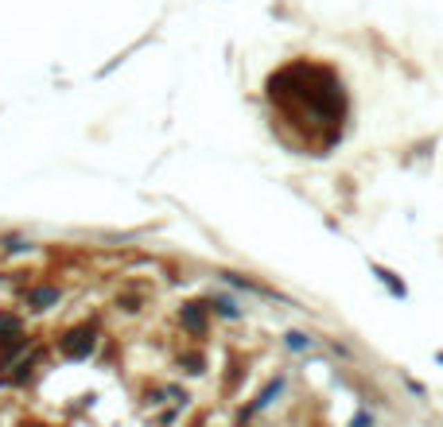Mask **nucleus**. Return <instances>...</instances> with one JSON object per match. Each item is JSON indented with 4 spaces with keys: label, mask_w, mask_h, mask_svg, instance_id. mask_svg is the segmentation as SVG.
I'll return each instance as SVG.
<instances>
[{
    "label": "nucleus",
    "mask_w": 443,
    "mask_h": 427,
    "mask_svg": "<svg viewBox=\"0 0 443 427\" xmlns=\"http://www.w3.org/2000/svg\"><path fill=\"white\" fill-rule=\"evenodd\" d=\"M94 346H98V334H94L89 327H74V330H67V334L59 338L62 358H70V361L89 358V354H94Z\"/></svg>",
    "instance_id": "f257e3e1"
},
{
    "label": "nucleus",
    "mask_w": 443,
    "mask_h": 427,
    "mask_svg": "<svg viewBox=\"0 0 443 427\" xmlns=\"http://www.w3.org/2000/svg\"><path fill=\"white\" fill-rule=\"evenodd\" d=\"M24 342V327L16 315H0V346H20Z\"/></svg>",
    "instance_id": "f03ea898"
},
{
    "label": "nucleus",
    "mask_w": 443,
    "mask_h": 427,
    "mask_svg": "<svg viewBox=\"0 0 443 427\" xmlns=\"http://www.w3.org/2000/svg\"><path fill=\"white\" fill-rule=\"evenodd\" d=\"M183 327L195 330V334L207 327V315H202V307H198V303H187V307H183Z\"/></svg>",
    "instance_id": "7ed1b4c3"
},
{
    "label": "nucleus",
    "mask_w": 443,
    "mask_h": 427,
    "mask_svg": "<svg viewBox=\"0 0 443 427\" xmlns=\"http://www.w3.org/2000/svg\"><path fill=\"white\" fill-rule=\"evenodd\" d=\"M59 299V291L55 288H35V291H28V303H35V307H47V303H55Z\"/></svg>",
    "instance_id": "20e7f679"
}]
</instances>
